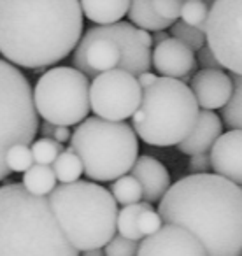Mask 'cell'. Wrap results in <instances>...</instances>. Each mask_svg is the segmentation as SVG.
I'll return each instance as SVG.
<instances>
[{
    "label": "cell",
    "instance_id": "cell-1",
    "mask_svg": "<svg viewBox=\"0 0 242 256\" xmlns=\"http://www.w3.org/2000/svg\"><path fill=\"white\" fill-rule=\"evenodd\" d=\"M82 26L79 0H0V54L40 72L76 50Z\"/></svg>",
    "mask_w": 242,
    "mask_h": 256
},
{
    "label": "cell",
    "instance_id": "cell-2",
    "mask_svg": "<svg viewBox=\"0 0 242 256\" xmlns=\"http://www.w3.org/2000/svg\"><path fill=\"white\" fill-rule=\"evenodd\" d=\"M158 214L165 224L192 232L207 256H242V192L235 182L190 174L170 184Z\"/></svg>",
    "mask_w": 242,
    "mask_h": 256
},
{
    "label": "cell",
    "instance_id": "cell-3",
    "mask_svg": "<svg viewBox=\"0 0 242 256\" xmlns=\"http://www.w3.org/2000/svg\"><path fill=\"white\" fill-rule=\"evenodd\" d=\"M0 256H79L62 232L48 196L22 182L0 186Z\"/></svg>",
    "mask_w": 242,
    "mask_h": 256
},
{
    "label": "cell",
    "instance_id": "cell-4",
    "mask_svg": "<svg viewBox=\"0 0 242 256\" xmlns=\"http://www.w3.org/2000/svg\"><path fill=\"white\" fill-rule=\"evenodd\" d=\"M62 232L78 251L102 249L116 235L118 204L92 181L60 184L48 195Z\"/></svg>",
    "mask_w": 242,
    "mask_h": 256
},
{
    "label": "cell",
    "instance_id": "cell-5",
    "mask_svg": "<svg viewBox=\"0 0 242 256\" xmlns=\"http://www.w3.org/2000/svg\"><path fill=\"white\" fill-rule=\"evenodd\" d=\"M200 107L192 88L181 79L158 78L142 90L139 109L134 112V132L150 146H178L192 132Z\"/></svg>",
    "mask_w": 242,
    "mask_h": 256
},
{
    "label": "cell",
    "instance_id": "cell-6",
    "mask_svg": "<svg viewBox=\"0 0 242 256\" xmlns=\"http://www.w3.org/2000/svg\"><path fill=\"white\" fill-rule=\"evenodd\" d=\"M68 142L90 181H114L126 176L139 154V139L130 124L96 116L81 121Z\"/></svg>",
    "mask_w": 242,
    "mask_h": 256
},
{
    "label": "cell",
    "instance_id": "cell-7",
    "mask_svg": "<svg viewBox=\"0 0 242 256\" xmlns=\"http://www.w3.org/2000/svg\"><path fill=\"white\" fill-rule=\"evenodd\" d=\"M39 114L28 79L20 68L0 58V181L12 174L6 154L14 144H30L39 132Z\"/></svg>",
    "mask_w": 242,
    "mask_h": 256
},
{
    "label": "cell",
    "instance_id": "cell-8",
    "mask_svg": "<svg viewBox=\"0 0 242 256\" xmlns=\"http://www.w3.org/2000/svg\"><path fill=\"white\" fill-rule=\"evenodd\" d=\"M90 84V79L78 68H50L40 76L34 90L37 114L56 126L79 124L92 109Z\"/></svg>",
    "mask_w": 242,
    "mask_h": 256
},
{
    "label": "cell",
    "instance_id": "cell-9",
    "mask_svg": "<svg viewBox=\"0 0 242 256\" xmlns=\"http://www.w3.org/2000/svg\"><path fill=\"white\" fill-rule=\"evenodd\" d=\"M206 42L221 68L242 76V0H212L206 23Z\"/></svg>",
    "mask_w": 242,
    "mask_h": 256
},
{
    "label": "cell",
    "instance_id": "cell-10",
    "mask_svg": "<svg viewBox=\"0 0 242 256\" xmlns=\"http://www.w3.org/2000/svg\"><path fill=\"white\" fill-rule=\"evenodd\" d=\"M142 90L130 72L112 68L98 74L90 84V107L96 118L125 121L139 109Z\"/></svg>",
    "mask_w": 242,
    "mask_h": 256
},
{
    "label": "cell",
    "instance_id": "cell-11",
    "mask_svg": "<svg viewBox=\"0 0 242 256\" xmlns=\"http://www.w3.org/2000/svg\"><path fill=\"white\" fill-rule=\"evenodd\" d=\"M86 37H102L110 39L120 46L121 50V70L130 72L132 76H139L142 72H148L151 67V51L139 40L137 36V26H132L130 23L118 22L112 25L93 26L84 34Z\"/></svg>",
    "mask_w": 242,
    "mask_h": 256
},
{
    "label": "cell",
    "instance_id": "cell-12",
    "mask_svg": "<svg viewBox=\"0 0 242 256\" xmlns=\"http://www.w3.org/2000/svg\"><path fill=\"white\" fill-rule=\"evenodd\" d=\"M137 256H207V252L192 232L164 223L156 234L144 237Z\"/></svg>",
    "mask_w": 242,
    "mask_h": 256
},
{
    "label": "cell",
    "instance_id": "cell-13",
    "mask_svg": "<svg viewBox=\"0 0 242 256\" xmlns=\"http://www.w3.org/2000/svg\"><path fill=\"white\" fill-rule=\"evenodd\" d=\"M76 68L86 76L95 79L98 74L120 67L121 50L114 40L102 39V37H86L82 36L74 50Z\"/></svg>",
    "mask_w": 242,
    "mask_h": 256
},
{
    "label": "cell",
    "instance_id": "cell-14",
    "mask_svg": "<svg viewBox=\"0 0 242 256\" xmlns=\"http://www.w3.org/2000/svg\"><path fill=\"white\" fill-rule=\"evenodd\" d=\"M151 64L154 65L162 78L181 79L186 82L196 68L195 53L179 40L168 37L167 40L156 44L151 53Z\"/></svg>",
    "mask_w": 242,
    "mask_h": 256
},
{
    "label": "cell",
    "instance_id": "cell-15",
    "mask_svg": "<svg viewBox=\"0 0 242 256\" xmlns=\"http://www.w3.org/2000/svg\"><path fill=\"white\" fill-rule=\"evenodd\" d=\"M193 95L204 110L223 109L234 93L232 78L221 68H202L192 78Z\"/></svg>",
    "mask_w": 242,
    "mask_h": 256
},
{
    "label": "cell",
    "instance_id": "cell-16",
    "mask_svg": "<svg viewBox=\"0 0 242 256\" xmlns=\"http://www.w3.org/2000/svg\"><path fill=\"white\" fill-rule=\"evenodd\" d=\"M214 174L242 186V130L221 134L209 151Z\"/></svg>",
    "mask_w": 242,
    "mask_h": 256
},
{
    "label": "cell",
    "instance_id": "cell-17",
    "mask_svg": "<svg viewBox=\"0 0 242 256\" xmlns=\"http://www.w3.org/2000/svg\"><path fill=\"white\" fill-rule=\"evenodd\" d=\"M130 176L136 179L142 188V200L148 204L158 202L170 188V174L160 160L153 156H137Z\"/></svg>",
    "mask_w": 242,
    "mask_h": 256
},
{
    "label": "cell",
    "instance_id": "cell-18",
    "mask_svg": "<svg viewBox=\"0 0 242 256\" xmlns=\"http://www.w3.org/2000/svg\"><path fill=\"white\" fill-rule=\"evenodd\" d=\"M223 134V121L212 110H200L192 132L186 136L182 142L178 144L179 153L188 154H200L209 153L212 144L218 140V137Z\"/></svg>",
    "mask_w": 242,
    "mask_h": 256
},
{
    "label": "cell",
    "instance_id": "cell-19",
    "mask_svg": "<svg viewBox=\"0 0 242 256\" xmlns=\"http://www.w3.org/2000/svg\"><path fill=\"white\" fill-rule=\"evenodd\" d=\"M82 16L98 25H112L121 22L128 12L130 0H79Z\"/></svg>",
    "mask_w": 242,
    "mask_h": 256
},
{
    "label": "cell",
    "instance_id": "cell-20",
    "mask_svg": "<svg viewBox=\"0 0 242 256\" xmlns=\"http://www.w3.org/2000/svg\"><path fill=\"white\" fill-rule=\"evenodd\" d=\"M126 14L137 28L148 30V32H160V30L172 26V22L160 18L154 12L151 0H130V8Z\"/></svg>",
    "mask_w": 242,
    "mask_h": 256
},
{
    "label": "cell",
    "instance_id": "cell-21",
    "mask_svg": "<svg viewBox=\"0 0 242 256\" xmlns=\"http://www.w3.org/2000/svg\"><path fill=\"white\" fill-rule=\"evenodd\" d=\"M23 186L28 193L37 196H48L56 188V176L48 165L34 164L26 172H23Z\"/></svg>",
    "mask_w": 242,
    "mask_h": 256
},
{
    "label": "cell",
    "instance_id": "cell-22",
    "mask_svg": "<svg viewBox=\"0 0 242 256\" xmlns=\"http://www.w3.org/2000/svg\"><path fill=\"white\" fill-rule=\"evenodd\" d=\"M146 209H153L151 204L139 202V204H132V206H125L118 212L116 230L120 232L121 237L130 238V240H137V242L142 238V235H140V232H139V226H137V221H139L140 212Z\"/></svg>",
    "mask_w": 242,
    "mask_h": 256
},
{
    "label": "cell",
    "instance_id": "cell-23",
    "mask_svg": "<svg viewBox=\"0 0 242 256\" xmlns=\"http://www.w3.org/2000/svg\"><path fill=\"white\" fill-rule=\"evenodd\" d=\"M54 176H56V181H60L62 184H68V182L79 181L82 174V164L78 158V154L67 148L64 153H60V156L54 160V164L51 165Z\"/></svg>",
    "mask_w": 242,
    "mask_h": 256
},
{
    "label": "cell",
    "instance_id": "cell-24",
    "mask_svg": "<svg viewBox=\"0 0 242 256\" xmlns=\"http://www.w3.org/2000/svg\"><path fill=\"white\" fill-rule=\"evenodd\" d=\"M234 93L223 107V124L230 130H242V76H232Z\"/></svg>",
    "mask_w": 242,
    "mask_h": 256
},
{
    "label": "cell",
    "instance_id": "cell-25",
    "mask_svg": "<svg viewBox=\"0 0 242 256\" xmlns=\"http://www.w3.org/2000/svg\"><path fill=\"white\" fill-rule=\"evenodd\" d=\"M110 195L114 196L116 204L132 206V204H139L142 200V188L132 176H121V178L114 179L112 186H110Z\"/></svg>",
    "mask_w": 242,
    "mask_h": 256
},
{
    "label": "cell",
    "instance_id": "cell-26",
    "mask_svg": "<svg viewBox=\"0 0 242 256\" xmlns=\"http://www.w3.org/2000/svg\"><path fill=\"white\" fill-rule=\"evenodd\" d=\"M210 4L207 0H184L181 8V22L186 25L195 26L206 34V23L209 16Z\"/></svg>",
    "mask_w": 242,
    "mask_h": 256
},
{
    "label": "cell",
    "instance_id": "cell-27",
    "mask_svg": "<svg viewBox=\"0 0 242 256\" xmlns=\"http://www.w3.org/2000/svg\"><path fill=\"white\" fill-rule=\"evenodd\" d=\"M168 30H170L172 39L182 42L192 51H198L206 46V34L200 32V30L195 28V26L186 25L184 22H174Z\"/></svg>",
    "mask_w": 242,
    "mask_h": 256
},
{
    "label": "cell",
    "instance_id": "cell-28",
    "mask_svg": "<svg viewBox=\"0 0 242 256\" xmlns=\"http://www.w3.org/2000/svg\"><path fill=\"white\" fill-rule=\"evenodd\" d=\"M32 156H34V164L37 165H48V167H51V165L54 164V160H56L58 156H60V153H64L65 148L64 144L56 142V140L53 139H37L32 142Z\"/></svg>",
    "mask_w": 242,
    "mask_h": 256
},
{
    "label": "cell",
    "instance_id": "cell-29",
    "mask_svg": "<svg viewBox=\"0 0 242 256\" xmlns=\"http://www.w3.org/2000/svg\"><path fill=\"white\" fill-rule=\"evenodd\" d=\"M6 164L11 172H26L34 165L32 150L25 144H14L6 154Z\"/></svg>",
    "mask_w": 242,
    "mask_h": 256
},
{
    "label": "cell",
    "instance_id": "cell-30",
    "mask_svg": "<svg viewBox=\"0 0 242 256\" xmlns=\"http://www.w3.org/2000/svg\"><path fill=\"white\" fill-rule=\"evenodd\" d=\"M137 251H139V242L137 240H130V238L121 237V235H114L106 244L104 254L106 256H137Z\"/></svg>",
    "mask_w": 242,
    "mask_h": 256
},
{
    "label": "cell",
    "instance_id": "cell-31",
    "mask_svg": "<svg viewBox=\"0 0 242 256\" xmlns=\"http://www.w3.org/2000/svg\"><path fill=\"white\" fill-rule=\"evenodd\" d=\"M184 0H151L153 9L160 18L167 20V22H178L181 16V8Z\"/></svg>",
    "mask_w": 242,
    "mask_h": 256
},
{
    "label": "cell",
    "instance_id": "cell-32",
    "mask_svg": "<svg viewBox=\"0 0 242 256\" xmlns=\"http://www.w3.org/2000/svg\"><path fill=\"white\" fill-rule=\"evenodd\" d=\"M137 226L142 237H150V235L156 234L162 226H164V221H162L158 210L154 209H146L140 212L139 221H137Z\"/></svg>",
    "mask_w": 242,
    "mask_h": 256
},
{
    "label": "cell",
    "instance_id": "cell-33",
    "mask_svg": "<svg viewBox=\"0 0 242 256\" xmlns=\"http://www.w3.org/2000/svg\"><path fill=\"white\" fill-rule=\"evenodd\" d=\"M210 156L209 153H200L190 156V172L192 174H210Z\"/></svg>",
    "mask_w": 242,
    "mask_h": 256
},
{
    "label": "cell",
    "instance_id": "cell-34",
    "mask_svg": "<svg viewBox=\"0 0 242 256\" xmlns=\"http://www.w3.org/2000/svg\"><path fill=\"white\" fill-rule=\"evenodd\" d=\"M196 64H200V67L202 68H221L220 62H218V58L214 56V53L209 50V46H204L202 50H198V54H196Z\"/></svg>",
    "mask_w": 242,
    "mask_h": 256
},
{
    "label": "cell",
    "instance_id": "cell-35",
    "mask_svg": "<svg viewBox=\"0 0 242 256\" xmlns=\"http://www.w3.org/2000/svg\"><path fill=\"white\" fill-rule=\"evenodd\" d=\"M72 137L70 130H68V126H54V132H53V140H56V142L60 144H65L68 142Z\"/></svg>",
    "mask_w": 242,
    "mask_h": 256
},
{
    "label": "cell",
    "instance_id": "cell-36",
    "mask_svg": "<svg viewBox=\"0 0 242 256\" xmlns=\"http://www.w3.org/2000/svg\"><path fill=\"white\" fill-rule=\"evenodd\" d=\"M137 78V82H139V86H140V90H146V88H150L151 84H153L154 81H156V76L153 74V72H142V74H139V76H136Z\"/></svg>",
    "mask_w": 242,
    "mask_h": 256
},
{
    "label": "cell",
    "instance_id": "cell-37",
    "mask_svg": "<svg viewBox=\"0 0 242 256\" xmlns=\"http://www.w3.org/2000/svg\"><path fill=\"white\" fill-rule=\"evenodd\" d=\"M54 126H56V124H51V123H48V121L40 123V124H39V132H40V136H42L44 139H53Z\"/></svg>",
    "mask_w": 242,
    "mask_h": 256
},
{
    "label": "cell",
    "instance_id": "cell-38",
    "mask_svg": "<svg viewBox=\"0 0 242 256\" xmlns=\"http://www.w3.org/2000/svg\"><path fill=\"white\" fill-rule=\"evenodd\" d=\"M137 36H139V40L144 44L146 48H151L153 46V37L148 30H142V28H137Z\"/></svg>",
    "mask_w": 242,
    "mask_h": 256
},
{
    "label": "cell",
    "instance_id": "cell-39",
    "mask_svg": "<svg viewBox=\"0 0 242 256\" xmlns=\"http://www.w3.org/2000/svg\"><path fill=\"white\" fill-rule=\"evenodd\" d=\"M151 37H153V44H160V42H164V40L168 39V36L164 32V30H160V32H154Z\"/></svg>",
    "mask_w": 242,
    "mask_h": 256
},
{
    "label": "cell",
    "instance_id": "cell-40",
    "mask_svg": "<svg viewBox=\"0 0 242 256\" xmlns=\"http://www.w3.org/2000/svg\"><path fill=\"white\" fill-rule=\"evenodd\" d=\"M81 256H106L104 249H90V251H82Z\"/></svg>",
    "mask_w": 242,
    "mask_h": 256
},
{
    "label": "cell",
    "instance_id": "cell-41",
    "mask_svg": "<svg viewBox=\"0 0 242 256\" xmlns=\"http://www.w3.org/2000/svg\"><path fill=\"white\" fill-rule=\"evenodd\" d=\"M240 192H242V186H240Z\"/></svg>",
    "mask_w": 242,
    "mask_h": 256
}]
</instances>
